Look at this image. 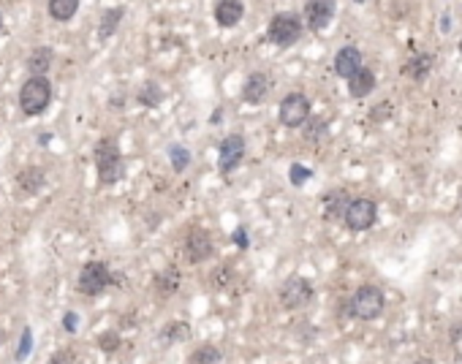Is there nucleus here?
<instances>
[{
  "instance_id": "9",
  "label": "nucleus",
  "mask_w": 462,
  "mask_h": 364,
  "mask_svg": "<svg viewBox=\"0 0 462 364\" xmlns=\"http://www.w3.org/2000/svg\"><path fill=\"white\" fill-rule=\"evenodd\" d=\"M245 158V139L239 134H229L218 147V169L221 174H231Z\"/></svg>"
},
{
  "instance_id": "3",
  "label": "nucleus",
  "mask_w": 462,
  "mask_h": 364,
  "mask_svg": "<svg viewBox=\"0 0 462 364\" xmlns=\"http://www.w3.org/2000/svg\"><path fill=\"white\" fill-rule=\"evenodd\" d=\"M386 307L383 291L378 285H359L348 302V313L359 321H375Z\"/></svg>"
},
{
  "instance_id": "17",
  "label": "nucleus",
  "mask_w": 462,
  "mask_h": 364,
  "mask_svg": "<svg viewBox=\"0 0 462 364\" xmlns=\"http://www.w3.org/2000/svg\"><path fill=\"white\" fill-rule=\"evenodd\" d=\"M52 63H54V49L44 44V46H36V49L28 54L25 68H28L30 74H41V77H46V71L52 68Z\"/></svg>"
},
{
  "instance_id": "32",
  "label": "nucleus",
  "mask_w": 462,
  "mask_h": 364,
  "mask_svg": "<svg viewBox=\"0 0 462 364\" xmlns=\"http://www.w3.org/2000/svg\"><path fill=\"white\" fill-rule=\"evenodd\" d=\"M63 326H66V332H77L79 316H77V313H66V316H63Z\"/></svg>"
},
{
  "instance_id": "24",
  "label": "nucleus",
  "mask_w": 462,
  "mask_h": 364,
  "mask_svg": "<svg viewBox=\"0 0 462 364\" xmlns=\"http://www.w3.org/2000/svg\"><path fill=\"white\" fill-rule=\"evenodd\" d=\"M329 134V123L323 120V117H308L305 120V131H302V136H305V141H319V139H323Z\"/></svg>"
},
{
  "instance_id": "37",
  "label": "nucleus",
  "mask_w": 462,
  "mask_h": 364,
  "mask_svg": "<svg viewBox=\"0 0 462 364\" xmlns=\"http://www.w3.org/2000/svg\"><path fill=\"white\" fill-rule=\"evenodd\" d=\"M460 52H462V39H460Z\"/></svg>"
},
{
  "instance_id": "25",
  "label": "nucleus",
  "mask_w": 462,
  "mask_h": 364,
  "mask_svg": "<svg viewBox=\"0 0 462 364\" xmlns=\"http://www.w3.org/2000/svg\"><path fill=\"white\" fill-rule=\"evenodd\" d=\"M169 161H172V169L180 174V172L188 169V163H190V152H188L185 147H180V144H172V147H169Z\"/></svg>"
},
{
  "instance_id": "21",
  "label": "nucleus",
  "mask_w": 462,
  "mask_h": 364,
  "mask_svg": "<svg viewBox=\"0 0 462 364\" xmlns=\"http://www.w3.org/2000/svg\"><path fill=\"white\" fill-rule=\"evenodd\" d=\"M49 17L54 22H71L79 11V0H49Z\"/></svg>"
},
{
  "instance_id": "1",
  "label": "nucleus",
  "mask_w": 462,
  "mask_h": 364,
  "mask_svg": "<svg viewBox=\"0 0 462 364\" xmlns=\"http://www.w3.org/2000/svg\"><path fill=\"white\" fill-rule=\"evenodd\" d=\"M92 158H95V169H98L101 185H114V182L123 180L125 163H123V152H120L114 139H101L92 147Z\"/></svg>"
},
{
  "instance_id": "27",
  "label": "nucleus",
  "mask_w": 462,
  "mask_h": 364,
  "mask_svg": "<svg viewBox=\"0 0 462 364\" xmlns=\"http://www.w3.org/2000/svg\"><path fill=\"white\" fill-rule=\"evenodd\" d=\"M188 337H190V326H188L185 321L169 323V326L163 329V340H169V343H183Z\"/></svg>"
},
{
  "instance_id": "31",
  "label": "nucleus",
  "mask_w": 462,
  "mask_h": 364,
  "mask_svg": "<svg viewBox=\"0 0 462 364\" xmlns=\"http://www.w3.org/2000/svg\"><path fill=\"white\" fill-rule=\"evenodd\" d=\"M234 245H237V247H242V250H248V247H250V239H248V228H245V226H237V228H234Z\"/></svg>"
},
{
  "instance_id": "28",
  "label": "nucleus",
  "mask_w": 462,
  "mask_h": 364,
  "mask_svg": "<svg viewBox=\"0 0 462 364\" xmlns=\"http://www.w3.org/2000/svg\"><path fill=\"white\" fill-rule=\"evenodd\" d=\"M288 177H291V185L302 188L305 182L313 177V172H310L308 166H302V163H291V169H288Z\"/></svg>"
},
{
  "instance_id": "26",
  "label": "nucleus",
  "mask_w": 462,
  "mask_h": 364,
  "mask_svg": "<svg viewBox=\"0 0 462 364\" xmlns=\"http://www.w3.org/2000/svg\"><path fill=\"white\" fill-rule=\"evenodd\" d=\"M215 362H223V354L218 348H212V345H204L196 354H190V364H215Z\"/></svg>"
},
{
  "instance_id": "22",
  "label": "nucleus",
  "mask_w": 462,
  "mask_h": 364,
  "mask_svg": "<svg viewBox=\"0 0 462 364\" xmlns=\"http://www.w3.org/2000/svg\"><path fill=\"white\" fill-rule=\"evenodd\" d=\"M435 65V57L432 54H416L411 63H405V74L416 79V82H421L427 74H430V68Z\"/></svg>"
},
{
  "instance_id": "29",
  "label": "nucleus",
  "mask_w": 462,
  "mask_h": 364,
  "mask_svg": "<svg viewBox=\"0 0 462 364\" xmlns=\"http://www.w3.org/2000/svg\"><path fill=\"white\" fill-rule=\"evenodd\" d=\"M98 345H101V351L114 354V351L120 348V334H117V332H106V334L98 337Z\"/></svg>"
},
{
  "instance_id": "16",
  "label": "nucleus",
  "mask_w": 462,
  "mask_h": 364,
  "mask_svg": "<svg viewBox=\"0 0 462 364\" xmlns=\"http://www.w3.org/2000/svg\"><path fill=\"white\" fill-rule=\"evenodd\" d=\"M372 88H375V74L370 71V68H356L351 77H348V95L351 98H365V95H370L372 92Z\"/></svg>"
},
{
  "instance_id": "33",
  "label": "nucleus",
  "mask_w": 462,
  "mask_h": 364,
  "mask_svg": "<svg viewBox=\"0 0 462 364\" xmlns=\"http://www.w3.org/2000/svg\"><path fill=\"white\" fill-rule=\"evenodd\" d=\"M370 117H372V120H386V117H389V103H378Z\"/></svg>"
},
{
  "instance_id": "8",
  "label": "nucleus",
  "mask_w": 462,
  "mask_h": 364,
  "mask_svg": "<svg viewBox=\"0 0 462 364\" xmlns=\"http://www.w3.org/2000/svg\"><path fill=\"white\" fill-rule=\"evenodd\" d=\"M313 299V285L305 277H288L280 288V305L285 310H299Z\"/></svg>"
},
{
  "instance_id": "14",
  "label": "nucleus",
  "mask_w": 462,
  "mask_h": 364,
  "mask_svg": "<svg viewBox=\"0 0 462 364\" xmlns=\"http://www.w3.org/2000/svg\"><path fill=\"white\" fill-rule=\"evenodd\" d=\"M17 188H19V193L22 196H36L41 188H44V169H39V166H28V169H22L19 174H17Z\"/></svg>"
},
{
  "instance_id": "4",
  "label": "nucleus",
  "mask_w": 462,
  "mask_h": 364,
  "mask_svg": "<svg viewBox=\"0 0 462 364\" xmlns=\"http://www.w3.org/2000/svg\"><path fill=\"white\" fill-rule=\"evenodd\" d=\"M112 272H109V267L103 264V261H88L85 267H82V272H79V280H77V288H79V294H85V296H98V294H103L109 285H112Z\"/></svg>"
},
{
  "instance_id": "20",
  "label": "nucleus",
  "mask_w": 462,
  "mask_h": 364,
  "mask_svg": "<svg viewBox=\"0 0 462 364\" xmlns=\"http://www.w3.org/2000/svg\"><path fill=\"white\" fill-rule=\"evenodd\" d=\"M123 17H125V8H123V6H117V8H106V11L101 14V25H98V36H101V41H106V39L117 30V25L123 22Z\"/></svg>"
},
{
  "instance_id": "5",
  "label": "nucleus",
  "mask_w": 462,
  "mask_h": 364,
  "mask_svg": "<svg viewBox=\"0 0 462 364\" xmlns=\"http://www.w3.org/2000/svg\"><path fill=\"white\" fill-rule=\"evenodd\" d=\"M302 30L305 25L299 22V17L294 14H275L270 28H267V39L277 46H294L299 39H302Z\"/></svg>"
},
{
  "instance_id": "13",
  "label": "nucleus",
  "mask_w": 462,
  "mask_h": 364,
  "mask_svg": "<svg viewBox=\"0 0 462 364\" xmlns=\"http://www.w3.org/2000/svg\"><path fill=\"white\" fill-rule=\"evenodd\" d=\"M356 68H362V52L351 44L343 46V49L337 52V57H334V74L343 77V79H348Z\"/></svg>"
},
{
  "instance_id": "15",
  "label": "nucleus",
  "mask_w": 462,
  "mask_h": 364,
  "mask_svg": "<svg viewBox=\"0 0 462 364\" xmlns=\"http://www.w3.org/2000/svg\"><path fill=\"white\" fill-rule=\"evenodd\" d=\"M245 14L242 0H218L215 3V22L221 28H234Z\"/></svg>"
},
{
  "instance_id": "2",
  "label": "nucleus",
  "mask_w": 462,
  "mask_h": 364,
  "mask_svg": "<svg viewBox=\"0 0 462 364\" xmlns=\"http://www.w3.org/2000/svg\"><path fill=\"white\" fill-rule=\"evenodd\" d=\"M49 103H52V82L41 74H30V79L19 88V109L28 117H39L44 114Z\"/></svg>"
},
{
  "instance_id": "10",
  "label": "nucleus",
  "mask_w": 462,
  "mask_h": 364,
  "mask_svg": "<svg viewBox=\"0 0 462 364\" xmlns=\"http://www.w3.org/2000/svg\"><path fill=\"white\" fill-rule=\"evenodd\" d=\"M212 250H215V245H212L210 231H204V228H190L188 231V236H185V256H188L190 264L207 261L212 256Z\"/></svg>"
},
{
  "instance_id": "11",
  "label": "nucleus",
  "mask_w": 462,
  "mask_h": 364,
  "mask_svg": "<svg viewBox=\"0 0 462 364\" xmlns=\"http://www.w3.org/2000/svg\"><path fill=\"white\" fill-rule=\"evenodd\" d=\"M334 17V0H308L305 22L310 30H323Z\"/></svg>"
},
{
  "instance_id": "30",
  "label": "nucleus",
  "mask_w": 462,
  "mask_h": 364,
  "mask_svg": "<svg viewBox=\"0 0 462 364\" xmlns=\"http://www.w3.org/2000/svg\"><path fill=\"white\" fill-rule=\"evenodd\" d=\"M33 351V332L25 326L22 329V340H19V351H17V359L22 362V359H28V354Z\"/></svg>"
},
{
  "instance_id": "35",
  "label": "nucleus",
  "mask_w": 462,
  "mask_h": 364,
  "mask_svg": "<svg viewBox=\"0 0 462 364\" xmlns=\"http://www.w3.org/2000/svg\"><path fill=\"white\" fill-rule=\"evenodd\" d=\"M0 33H3V11H0Z\"/></svg>"
},
{
  "instance_id": "6",
  "label": "nucleus",
  "mask_w": 462,
  "mask_h": 364,
  "mask_svg": "<svg viewBox=\"0 0 462 364\" xmlns=\"http://www.w3.org/2000/svg\"><path fill=\"white\" fill-rule=\"evenodd\" d=\"M277 117H280V123H283L285 128H299V125H305V120L310 117V101H308V95H302V92H288V95L280 101Z\"/></svg>"
},
{
  "instance_id": "36",
  "label": "nucleus",
  "mask_w": 462,
  "mask_h": 364,
  "mask_svg": "<svg viewBox=\"0 0 462 364\" xmlns=\"http://www.w3.org/2000/svg\"><path fill=\"white\" fill-rule=\"evenodd\" d=\"M354 3H365V0H354Z\"/></svg>"
},
{
  "instance_id": "34",
  "label": "nucleus",
  "mask_w": 462,
  "mask_h": 364,
  "mask_svg": "<svg viewBox=\"0 0 462 364\" xmlns=\"http://www.w3.org/2000/svg\"><path fill=\"white\" fill-rule=\"evenodd\" d=\"M52 362H74V354H68V348H63V354H54Z\"/></svg>"
},
{
  "instance_id": "23",
  "label": "nucleus",
  "mask_w": 462,
  "mask_h": 364,
  "mask_svg": "<svg viewBox=\"0 0 462 364\" xmlns=\"http://www.w3.org/2000/svg\"><path fill=\"white\" fill-rule=\"evenodd\" d=\"M137 101L141 103V106H147V109L161 106V101H163V90H161V85H155V82H144L137 92Z\"/></svg>"
},
{
  "instance_id": "19",
  "label": "nucleus",
  "mask_w": 462,
  "mask_h": 364,
  "mask_svg": "<svg viewBox=\"0 0 462 364\" xmlns=\"http://www.w3.org/2000/svg\"><path fill=\"white\" fill-rule=\"evenodd\" d=\"M351 204V199L343 193V190H334V193H329V196H323V215H326V221L332 218V221H343V215H345V207Z\"/></svg>"
},
{
  "instance_id": "12",
  "label": "nucleus",
  "mask_w": 462,
  "mask_h": 364,
  "mask_svg": "<svg viewBox=\"0 0 462 364\" xmlns=\"http://www.w3.org/2000/svg\"><path fill=\"white\" fill-rule=\"evenodd\" d=\"M270 88H272V79L267 77V74H261V71H256V74H250L248 79H245V85H242V101L245 103H264V98L270 95Z\"/></svg>"
},
{
  "instance_id": "7",
  "label": "nucleus",
  "mask_w": 462,
  "mask_h": 364,
  "mask_svg": "<svg viewBox=\"0 0 462 364\" xmlns=\"http://www.w3.org/2000/svg\"><path fill=\"white\" fill-rule=\"evenodd\" d=\"M375 221H378V207L372 199H354L343 215V223L348 231H368Z\"/></svg>"
},
{
  "instance_id": "18",
  "label": "nucleus",
  "mask_w": 462,
  "mask_h": 364,
  "mask_svg": "<svg viewBox=\"0 0 462 364\" xmlns=\"http://www.w3.org/2000/svg\"><path fill=\"white\" fill-rule=\"evenodd\" d=\"M152 288H155L158 296H172V294H177V288H180V272H177V267H166L163 272L155 274Z\"/></svg>"
}]
</instances>
